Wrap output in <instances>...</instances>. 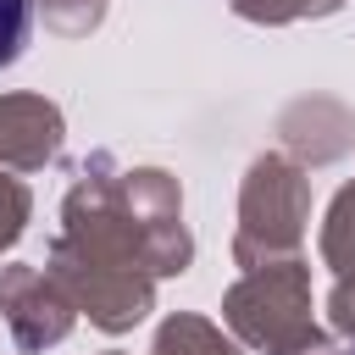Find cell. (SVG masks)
I'll list each match as a JSON object with an SVG mask.
<instances>
[{
    "label": "cell",
    "mask_w": 355,
    "mask_h": 355,
    "mask_svg": "<svg viewBox=\"0 0 355 355\" xmlns=\"http://www.w3.org/2000/svg\"><path fill=\"white\" fill-rule=\"evenodd\" d=\"M28 22H33V0H0V67H11L22 55Z\"/></svg>",
    "instance_id": "6da1fadb"
},
{
    "label": "cell",
    "mask_w": 355,
    "mask_h": 355,
    "mask_svg": "<svg viewBox=\"0 0 355 355\" xmlns=\"http://www.w3.org/2000/svg\"><path fill=\"white\" fill-rule=\"evenodd\" d=\"M349 355H355V349H349Z\"/></svg>",
    "instance_id": "7a4b0ae2"
}]
</instances>
